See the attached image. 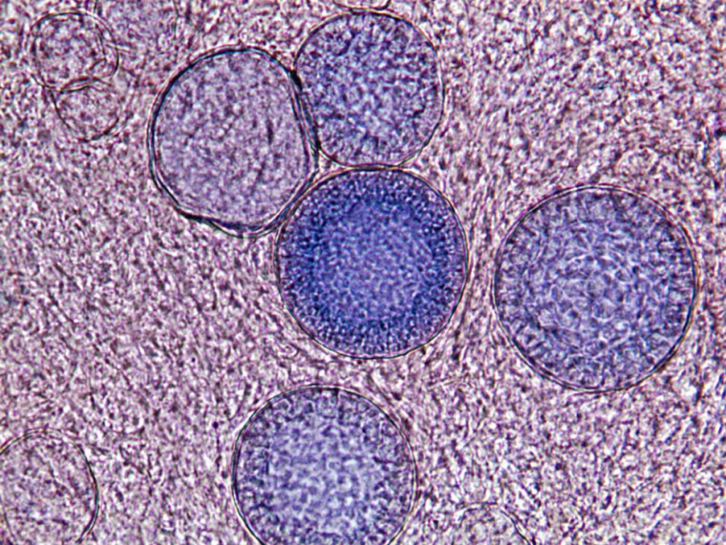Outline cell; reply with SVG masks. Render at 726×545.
<instances>
[{"instance_id": "1", "label": "cell", "mask_w": 726, "mask_h": 545, "mask_svg": "<svg viewBox=\"0 0 726 545\" xmlns=\"http://www.w3.org/2000/svg\"><path fill=\"white\" fill-rule=\"evenodd\" d=\"M422 39L385 14H345L318 27L299 77L320 148L348 167H390L424 145Z\"/></svg>"}]
</instances>
